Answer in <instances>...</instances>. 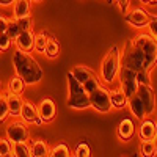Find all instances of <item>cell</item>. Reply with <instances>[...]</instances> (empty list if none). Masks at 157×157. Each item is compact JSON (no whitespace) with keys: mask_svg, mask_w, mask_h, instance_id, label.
Segmentation results:
<instances>
[{"mask_svg":"<svg viewBox=\"0 0 157 157\" xmlns=\"http://www.w3.org/2000/svg\"><path fill=\"white\" fill-rule=\"evenodd\" d=\"M14 19H16V17H14ZM16 21H17V25H19L21 32H22V30H30V29H32V19H30V16L17 17Z\"/></svg>","mask_w":157,"mask_h":157,"instance_id":"1f68e13d","label":"cell"},{"mask_svg":"<svg viewBox=\"0 0 157 157\" xmlns=\"http://www.w3.org/2000/svg\"><path fill=\"white\" fill-rule=\"evenodd\" d=\"M58 52H60V46L58 43L55 41V39H49L47 41V46H46V50H44V54L49 57V58H55L58 55Z\"/></svg>","mask_w":157,"mask_h":157,"instance_id":"d4e9b609","label":"cell"},{"mask_svg":"<svg viewBox=\"0 0 157 157\" xmlns=\"http://www.w3.org/2000/svg\"><path fill=\"white\" fill-rule=\"evenodd\" d=\"M10 115V109H8V101L6 96L0 94V123H3Z\"/></svg>","mask_w":157,"mask_h":157,"instance_id":"f1b7e54d","label":"cell"},{"mask_svg":"<svg viewBox=\"0 0 157 157\" xmlns=\"http://www.w3.org/2000/svg\"><path fill=\"white\" fill-rule=\"evenodd\" d=\"M121 64L135 71L138 83H151L149 72L157 64V41L149 33H138L127 39L121 54Z\"/></svg>","mask_w":157,"mask_h":157,"instance_id":"6da1fadb","label":"cell"},{"mask_svg":"<svg viewBox=\"0 0 157 157\" xmlns=\"http://www.w3.org/2000/svg\"><path fill=\"white\" fill-rule=\"evenodd\" d=\"M6 101H8V109H10V115L11 116H21V110H22V99L19 94H13L8 93L6 94Z\"/></svg>","mask_w":157,"mask_h":157,"instance_id":"d6986e66","label":"cell"},{"mask_svg":"<svg viewBox=\"0 0 157 157\" xmlns=\"http://www.w3.org/2000/svg\"><path fill=\"white\" fill-rule=\"evenodd\" d=\"M13 155H16V157H30L32 151H30V146L27 145V141L13 143Z\"/></svg>","mask_w":157,"mask_h":157,"instance_id":"44dd1931","label":"cell"},{"mask_svg":"<svg viewBox=\"0 0 157 157\" xmlns=\"http://www.w3.org/2000/svg\"><path fill=\"white\" fill-rule=\"evenodd\" d=\"M13 44V39L8 36V33H0V50H8Z\"/></svg>","mask_w":157,"mask_h":157,"instance_id":"4dcf8cb0","label":"cell"},{"mask_svg":"<svg viewBox=\"0 0 157 157\" xmlns=\"http://www.w3.org/2000/svg\"><path fill=\"white\" fill-rule=\"evenodd\" d=\"M74 155L75 157H88V155H91V149L86 143H78L74 151Z\"/></svg>","mask_w":157,"mask_h":157,"instance_id":"f546056e","label":"cell"},{"mask_svg":"<svg viewBox=\"0 0 157 157\" xmlns=\"http://www.w3.org/2000/svg\"><path fill=\"white\" fill-rule=\"evenodd\" d=\"M0 155H13V141L8 138H0Z\"/></svg>","mask_w":157,"mask_h":157,"instance_id":"83f0119b","label":"cell"},{"mask_svg":"<svg viewBox=\"0 0 157 157\" xmlns=\"http://www.w3.org/2000/svg\"><path fill=\"white\" fill-rule=\"evenodd\" d=\"M71 72H72V75L77 78V80L83 85V88L88 91V93L91 90H94L96 86L101 85V78L86 66H74Z\"/></svg>","mask_w":157,"mask_h":157,"instance_id":"52a82bcc","label":"cell"},{"mask_svg":"<svg viewBox=\"0 0 157 157\" xmlns=\"http://www.w3.org/2000/svg\"><path fill=\"white\" fill-rule=\"evenodd\" d=\"M116 3H118V6H120V10H121L123 13H127L130 0H116Z\"/></svg>","mask_w":157,"mask_h":157,"instance_id":"836d02e7","label":"cell"},{"mask_svg":"<svg viewBox=\"0 0 157 157\" xmlns=\"http://www.w3.org/2000/svg\"><path fill=\"white\" fill-rule=\"evenodd\" d=\"M127 105H129L130 112H132V115L137 118V120L141 121L143 118L146 116V113H145V107H143V104H141V101H140V98H138L137 94L130 96V98L127 99Z\"/></svg>","mask_w":157,"mask_h":157,"instance_id":"e0dca14e","label":"cell"},{"mask_svg":"<svg viewBox=\"0 0 157 157\" xmlns=\"http://www.w3.org/2000/svg\"><path fill=\"white\" fill-rule=\"evenodd\" d=\"M24 90H25V82L22 80L19 75L13 77L11 80H10V83H8V91H10V93L21 96V94L24 93Z\"/></svg>","mask_w":157,"mask_h":157,"instance_id":"7402d4cb","label":"cell"},{"mask_svg":"<svg viewBox=\"0 0 157 157\" xmlns=\"http://www.w3.org/2000/svg\"><path fill=\"white\" fill-rule=\"evenodd\" d=\"M21 116H22V120L27 123V124H41V123H43L41 120H39L38 107L35 105V104L29 102V101H24V102H22Z\"/></svg>","mask_w":157,"mask_h":157,"instance_id":"4fadbf2b","label":"cell"},{"mask_svg":"<svg viewBox=\"0 0 157 157\" xmlns=\"http://www.w3.org/2000/svg\"><path fill=\"white\" fill-rule=\"evenodd\" d=\"M30 137L29 134V127H27V123H25L24 120L19 121H13L6 126V138L11 140L13 143H16V141H27Z\"/></svg>","mask_w":157,"mask_h":157,"instance_id":"9c48e42d","label":"cell"},{"mask_svg":"<svg viewBox=\"0 0 157 157\" xmlns=\"http://www.w3.org/2000/svg\"><path fill=\"white\" fill-rule=\"evenodd\" d=\"M140 2L145 5H157V0H140Z\"/></svg>","mask_w":157,"mask_h":157,"instance_id":"8d00e7d4","label":"cell"},{"mask_svg":"<svg viewBox=\"0 0 157 157\" xmlns=\"http://www.w3.org/2000/svg\"><path fill=\"white\" fill-rule=\"evenodd\" d=\"M135 135V124L130 118H124V120L118 124V137L123 141L132 140Z\"/></svg>","mask_w":157,"mask_h":157,"instance_id":"9a60e30c","label":"cell"},{"mask_svg":"<svg viewBox=\"0 0 157 157\" xmlns=\"http://www.w3.org/2000/svg\"><path fill=\"white\" fill-rule=\"evenodd\" d=\"M135 94L140 98L143 107H145L146 116H151L155 110V96H154V90H152L151 83H140Z\"/></svg>","mask_w":157,"mask_h":157,"instance_id":"ba28073f","label":"cell"},{"mask_svg":"<svg viewBox=\"0 0 157 157\" xmlns=\"http://www.w3.org/2000/svg\"><path fill=\"white\" fill-rule=\"evenodd\" d=\"M30 151H32L33 157H46V155H49L50 148L44 140H35L30 146Z\"/></svg>","mask_w":157,"mask_h":157,"instance_id":"ffe728a7","label":"cell"},{"mask_svg":"<svg viewBox=\"0 0 157 157\" xmlns=\"http://www.w3.org/2000/svg\"><path fill=\"white\" fill-rule=\"evenodd\" d=\"M110 94V102H112V109H118L121 110L127 105V96L121 88H115L109 91Z\"/></svg>","mask_w":157,"mask_h":157,"instance_id":"2e32d148","label":"cell"},{"mask_svg":"<svg viewBox=\"0 0 157 157\" xmlns=\"http://www.w3.org/2000/svg\"><path fill=\"white\" fill-rule=\"evenodd\" d=\"M30 0H16L13 3V17H24V16H29L30 14Z\"/></svg>","mask_w":157,"mask_h":157,"instance_id":"ac0fdd59","label":"cell"},{"mask_svg":"<svg viewBox=\"0 0 157 157\" xmlns=\"http://www.w3.org/2000/svg\"><path fill=\"white\" fill-rule=\"evenodd\" d=\"M13 66H14L16 75L22 78L25 85H36L41 82L43 69L29 52H22L17 49L13 54Z\"/></svg>","mask_w":157,"mask_h":157,"instance_id":"7a4b0ae2","label":"cell"},{"mask_svg":"<svg viewBox=\"0 0 157 157\" xmlns=\"http://www.w3.org/2000/svg\"><path fill=\"white\" fill-rule=\"evenodd\" d=\"M38 115H39V120L43 123H49L55 118L57 115V107H55V102L49 99V98H44L41 102L38 104Z\"/></svg>","mask_w":157,"mask_h":157,"instance_id":"8fae6325","label":"cell"},{"mask_svg":"<svg viewBox=\"0 0 157 157\" xmlns=\"http://www.w3.org/2000/svg\"><path fill=\"white\" fill-rule=\"evenodd\" d=\"M90 107H93L96 112L101 113H107L112 109V102H110V94H109V90L105 86H96L94 90H91L90 93Z\"/></svg>","mask_w":157,"mask_h":157,"instance_id":"5b68a950","label":"cell"},{"mask_svg":"<svg viewBox=\"0 0 157 157\" xmlns=\"http://www.w3.org/2000/svg\"><path fill=\"white\" fill-rule=\"evenodd\" d=\"M148 30H149V35L157 41V14L152 16V19L148 22Z\"/></svg>","mask_w":157,"mask_h":157,"instance_id":"d6a6232c","label":"cell"},{"mask_svg":"<svg viewBox=\"0 0 157 157\" xmlns=\"http://www.w3.org/2000/svg\"><path fill=\"white\" fill-rule=\"evenodd\" d=\"M118 77H120V85H121V90L126 93L127 99L130 96L135 94V91L138 88V78H137V74L135 71H132L130 68L124 66V64H121L120 66V71H118Z\"/></svg>","mask_w":157,"mask_h":157,"instance_id":"8992f818","label":"cell"},{"mask_svg":"<svg viewBox=\"0 0 157 157\" xmlns=\"http://www.w3.org/2000/svg\"><path fill=\"white\" fill-rule=\"evenodd\" d=\"M152 16L154 14H149L143 8H134V10L124 13V21L129 25H132V27L141 29V27H146L148 22L152 19Z\"/></svg>","mask_w":157,"mask_h":157,"instance_id":"30bf717a","label":"cell"},{"mask_svg":"<svg viewBox=\"0 0 157 157\" xmlns=\"http://www.w3.org/2000/svg\"><path fill=\"white\" fill-rule=\"evenodd\" d=\"M6 33L11 39H14L19 33H21V29H19V25H17V21L13 17V19H8V29H6Z\"/></svg>","mask_w":157,"mask_h":157,"instance_id":"4316f807","label":"cell"},{"mask_svg":"<svg viewBox=\"0 0 157 157\" xmlns=\"http://www.w3.org/2000/svg\"><path fill=\"white\" fill-rule=\"evenodd\" d=\"M49 155L50 157H69L71 155V151H69L66 143H60V145H55L54 148L50 149Z\"/></svg>","mask_w":157,"mask_h":157,"instance_id":"603a6c76","label":"cell"},{"mask_svg":"<svg viewBox=\"0 0 157 157\" xmlns=\"http://www.w3.org/2000/svg\"><path fill=\"white\" fill-rule=\"evenodd\" d=\"M120 66H121V52H120V47L118 46H113L107 52V55L104 57V60L101 63L99 78L104 83H112L118 75Z\"/></svg>","mask_w":157,"mask_h":157,"instance_id":"277c9868","label":"cell"},{"mask_svg":"<svg viewBox=\"0 0 157 157\" xmlns=\"http://www.w3.org/2000/svg\"><path fill=\"white\" fill-rule=\"evenodd\" d=\"M152 143H154V149H155V155H157V135L152 138Z\"/></svg>","mask_w":157,"mask_h":157,"instance_id":"74e56055","label":"cell"},{"mask_svg":"<svg viewBox=\"0 0 157 157\" xmlns=\"http://www.w3.org/2000/svg\"><path fill=\"white\" fill-rule=\"evenodd\" d=\"M8 29V17L0 16V33H5Z\"/></svg>","mask_w":157,"mask_h":157,"instance_id":"e575fe53","label":"cell"},{"mask_svg":"<svg viewBox=\"0 0 157 157\" xmlns=\"http://www.w3.org/2000/svg\"><path fill=\"white\" fill-rule=\"evenodd\" d=\"M13 41L16 43L17 49L22 50V52H29L30 54V52L35 49V35H33L32 29L30 30H22Z\"/></svg>","mask_w":157,"mask_h":157,"instance_id":"7c38bea8","label":"cell"},{"mask_svg":"<svg viewBox=\"0 0 157 157\" xmlns=\"http://www.w3.org/2000/svg\"><path fill=\"white\" fill-rule=\"evenodd\" d=\"M157 135V123L154 120H141V124L138 127V138L143 140H152Z\"/></svg>","mask_w":157,"mask_h":157,"instance_id":"5bb4252c","label":"cell"},{"mask_svg":"<svg viewBox=\"0 0 157 157\" xmlns=\"http://www.w3.org/2000/svg\"><path fill=\"white\" fill-rule=\"evenodd\" d=\"M140 154L141 155H155V149H154V143L152 140H143L140 145Z\"/></svg>","mask_w":157,"mask_h":157,"instance_id":"484cf974","label":"cell"},{"mask_svg":"<svg viewBox=\"0 0 157 157\" xmlns=\"http://www.w3.org/2000/svg\"><path fill=\"white\" fill-rule=\"evenodd\" d=\"M47 36L46 33H38L35 35V50L39 52V54H44V50H46V46H47Z\"/></svg>","mask_w":157,"mask_h":157,"instance_id":"cb8c5ba5","label":"cell"},{"mask_svg":"<svg viewBox=\"0 0 157 157\" xmlns=\"http://www.w3.org/2000/svg\"><path fill=\"white\" fill-rule=\"evenodd\" d=\"M66 78H68V99H66L68 107L75 109V110H85V109H88V107H90L88 91H86V90L83 88V85L72 75L71 71L68 72Z\"/></svg>","mask_w":157,"mask_h":157,"instance_id":"3957f363","label":"cell"},{"mask_svg":"<svg viewBox=\"0 0 157 157\" xmlns=\"http://www.w3.org/2000/svg\"><path fill=\"white\" fill-rule=\"evenodd\" d=\"M14 2H16V0H0V6H10Z\"/></svg>","mask_w":157,"mask_h":157,"instance_id":"d590c367","label":"cell"},{"mask_svg":"<svg viewBox=\"0 0 157 157\" xmlns=\"http://www.w3.org/2000/svg\"><path fill=\"white\" fill-rule=\"evenodd\" d=\"M33 2H39V0H33Z\"/></svg>","mask_w":157,"mask_h":157,"instance_id":"f35d334b","label":"cell"}]
</instances>
